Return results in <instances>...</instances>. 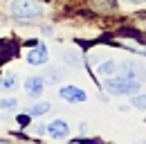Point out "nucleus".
Instances as JSON below:
<instances>
[{
    "mask_svg": "<svg viewBox=\"0 0 146 144\" xmlns=\"http://www.w3.org/2000/svg\"><path fill=\"white\" fill-rule=\"evenodd\" d=\"M128 2H144V0H128Z\"/></svg>",
    "mask_w": 146,
    "mask_h": 144,
    "instance_id": "obj_17",
    "label": "nucleus"
},
{
    "mask_svg": "<svg viewBox=\"0 0 146 144\" xmlns=\"http://www.w3.org/2000/svg\"><path fill=\"white\" fill-rule=\"evenodd\" d=\"M45 133L50 137H54V140H65L70 135V126H68V122H63V119H54V122H50V124L45 126Z\"/></svg>",
    "mask_w": 146,
    "mask_h": 144,
    "instance_id": "obj_4",
    "label": "nucleus"
},
{
    "mask_svg": "<svg viewBox=\"0 0 146 144\" xmlns=\"http://www.w3.org/2000/svg\"><path fill=\"white\" fill-rule=\"evenodd\" d=\"M25 88H27L29 97H38L43 92V88H45V81H43V77H29L25 81Z\"/></svg>",
    "mask_w": 146,
    "mask_h": 144,
    "instance_id": "obj_7",
    "label": "nucleus"
},
{
    "mask_svg": "<svg viewBox=\"0 0 146 144\" xmlns=\"http://www.w3.org/2000/svg\"><path fill=\"white\" fill-rule=\"evenodd\" d=\"M142 86V81H135V79H124V77H112L106 81V90L115 92V95H135Z\"/></svg>",
    "mask_w": 146,
    "mask_h": 144,
    "instance_id": "obj_2",
    "label": "nucleus"
},
{
    "mask_svg": "<svg viewBox=\"0 0 146 144\" xmlns=\"http://www.w3.org/2000/svg\"><path fill=\"white\" fill-rule=\"evenodd\" d=\"M34 133H36V135H43V133H45V126H43V124H36V126H34Z\"/></svg>",
    "mask_w": 146,
    "mask_h": 144,
    "instance_id": "obj_16",
    "label": "nucleus"
},
{
    "mask_svg": "<svg viewBox=\"0 0 146 144\" xmlns=\"http://www.w3.org/2000/svg\"><path fill=\"white\" fill-rule=\"evenodd\" d=\"M27 63L29 65H45L47 63V47L40 43V45H36L32 52L27 54Z\"/></svg>",
    "mask_w": 146,
    "mask_h": 144,
    "instance_id": "obj_6",
    "label": "nucleus"
},
{
    "mask_svg": "<svg viewBox=\"0 0 146 144\" xmlns=\"http://www.w3.org/2000/svg\"><path fill=\"white\" fill-rule=\"evenodd\" d=\"M0 144H2V142H0Z\"/></svg>",
    "mask_w": 146,
    "mask_h": 144,
    "instance_id": "obj_18",
    "label": "nucleus"
},
{
    "mask_svg": "<svg viewBox=\"0 0 146 144\" xmlns=\"http://www.w3.org/2000/svg\"><path fill=\"white\" fill-rule=\"evenodd\" d=\"M144 144H146V142H144Z\"/></svg>",
    "mask_w": 146,
    "mask_h": 144,
    "instance_id": "obj_19",
    "label": "nucleus"
},
{
    "mask_svg": "<svg viewBox=\"0 0 146 144\" xmlns=\"http://www.w3.org/2000/svg\"><path fill=\"white\" fill-rule=\"evenodd\" d=\"M0 108H16V99H0Z\"/></svg>",
    "mask_w": 146,
    "mask_h": 144,
    "instance_id": "obj_14",
    "label": "nucleus"
},
{
    "mask_svg": "<svg viewBox=\"0 0 146 144\" xmlns=\"http://www.w3.org/2000/svg\"><path fill=\"white\" fill-rule=\"evenodd\" d=\"M61 97H63L65 101H70V104H83V101L88 99L86 90L76 88V86H65V88H61Z\"/></svg>",
    "mask_w": 146,
    "mask_h": 144,
    "instance_id": "obj_5",
    "label": "nucleus"
},
{
    "mask_svg": "<svg viewBox=\"0 0 146 144\" xmlns=\"http://www.w3.org/2000/svg\"><path fill=\"white\" fill-rule=\"evenodd\" d=\"M14 86H16V74H7V77H5V79H2V88H14Z\"/></svg>",
    "mask_w": 146,
    "mask_h": 144,
    "instance_id": "obj_13",
    "label": "nucleus"
},
{
    "mask_svg": "<svg viewBox=\"0 0 146 144\" xmlns=\"http://www.w3.org/2000/svg\"><path fill=\"white\" fill-rule=\"evenodd\" d=\"M97 70H99V74H104V77H117V63L115 61H106Z\"/></svg>",
    "mask_w": 146,
    "mask_h": 144,
    "instance_id": "obj_9",
    "label": "nucleus"
},
{
    "mask_svg": "<svg viewBox=\"0 0 146 144\" xmlns=\"http://www.w3.org/2000/svg\"><path fill=\"white\" fill-rule=\"evenodd\" d=\"M16 122H18L20 126H25L27 122H29V117H27V115H18V117H16Z\"/></svg>",
    "mask_w": 146,
    "mask_h": 144,
    "instance_id": "obj_15",
    "label": "nucleus"
},
{
    "mask_svg": "<svg viewBox=\"0 0 146 144\" xmlns=\"http://www.w3.org/2000/svg\"><path fill=\"white\" fill-rule=\"evenodd\" d=\"M61 56H63V61H65L68 65H72V68H79V65L83 63V61H81V54L74 52V50H63Z\"/></svg>",
    "mask_w": 146,
    "mask_h": 144,
    "instance_id": "obj_8",
    "label": "nucleus"
},
{
    "mask_svg": "<svg viewBox=\"0 0 146 144\" xmlns=\"http://www.w3.org/2000/svg\"><path fill=\"white\" fill-rule=\"evenodd\" d=\"M50 110V104L47 101H40V104H34V106L29 108V115L32 117H40V115H45Z\"/></svg>",
    "mask_w": 146,
    "mask_h": 144,
    "instance_id": "obj_11",
    "label": "nucleus"
},
{
    "mask_svg": "<svg viewBox=\"0 0 146 144\" xmlns=\"http://www.w3.org/2000/svg\"><path fill=\"white\" fill-rule=\"evenodd\" d=\"M117 77L144 81L146 79V68L142 63H137V61H124V63H117Z\"/></svg>",
    "mask_w": 146,
    "mask_h": 144,
    "instance_id": "obj_3",
    "label": "nucleus"
},
{
    "mask_svg": "<svg viewBox=\"0 0 146 144\" xmlns=\"http://www.w3.org/2000/svg\"><path fill=\"white\" fill-rule=\"evenodd\" d=\"M45 7L36 0H11L9 2V14L14 18H38L43 16Z\"/></svg>",
    "mask_w": 146,
    "mask_h": 144,
    "instance_id": "obj_1",
    "label": "nucleus"
},
{
    "mask_svg": "<svg viewBox=\"0 0 146 144\" xmlns=\"http://www.w3.org/2000/svg\"><path fill=\"white\" fill-rule=\"evenodd\" d=\"M133 106L139 108V110H146V95H135L133 97Z\"/></svg>",
    "mask_w": 146,
    "mask_h": 144,
    "instance_id": "obj_12",
    "label": "nucleus"
},
{
    "mask_svg": "<svg viewBox=\"0 0 146 144\" xmlns=\"http://www.w3.org/2000/svg\"><path fill=\"white\" fill-rule=\"evenodd\" d=\"M45 79H47V83H58V81H63V70L61 68H50Z\"/></svg>",
    "mask_w": 146,
    "mask_h": 144,
    "instance_id": "obj_10",
    "label": "nucleus"
}]
</instances>
